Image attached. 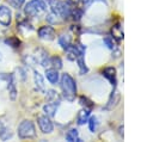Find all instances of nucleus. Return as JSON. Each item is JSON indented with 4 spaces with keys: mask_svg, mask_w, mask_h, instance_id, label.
I'll list each match as a JSON object with an SVG mask.
<instances>
[{
    "mask_svg": "<svg viewBox=\"0 0 153 142\" xmlns=\"http://www.w3.org/2000/svg\"><path fill=\"white\" fill-rule=\"evenodd\" d=\"M59 43H60V45H61L63 49H66L68 45H71V37H69L68 35H62V36L59 38Z\"/></svg>",
    "mask_w": 153,
    "mask_h": 142,
    "instance_id": "17",
    "label": "nucleus"
},
{
    "mask_svg": "<svg viewBox=\"0 0 153 142\" xmlns=\"http://www.w3.org/2000/svg\"><path fill=\"white\" fill-rule=\"evenodd\" d=\"M96 1H102V2L106 4V0H86V2H85V6H86V7H88V6L91 5V4L96 2Z\"/></svg>",
    "mask_w": 153,
    "mask_h": 142,
    "instance_id": "24",
    "label": "nucleus"
},
{
    "mask_svg": "<svg viewBox=\"0 0 153 142\" xmlns=\"http://www.w3.org/2000/svg\"><path fill=\"white\" fill-rule=\"evenodd\" d=\"M78 64H79V68H80V73L81 74H85L87 72V67L85 66V62H84V55H80L78 56Z\"/></svg>",
    "mask_w": 153,
    "mask_h": 142,
    "instance_id": "19",
    "label": "nucleus"
},
{
    "mask_svg": "<svg viewBox=\"0 0 153 142\" xmlns=\"http://www.w3.org/2000/svg\"><path fill=\"white\" fill-rule=\"evenodd\" d=\"M50 64H51L55 69H61V68H62V61H61V58H60L59 56H54V57H51V60H50Z\"/></svg>",
    "mask_w": 153,
    "mask_h": 142,
    "instance_id": "18",
    "label": "nucleus"
},
{
    "mask_svg": "<svg viewBox=\"0 0 153 142\" xmlns=\"http://www.w3.org/2000/svg\"><path fill=\"white\" fill-rule=\"evenodd\" d=\"M68 1H69L71 4H78V2L80 1V0H68Z\"/></svg>",
    "mask_w": 153,
    "mask_h": 142,
    "instance_id": "26",
    "label": "nucleus"
},
{
    "mask_svg": "<svg viewBox=\"0 0 153 142\" xmlns=\"http://www.w3.org/2000/svg\"><path fill=\"white\" fill-rule=\"evenodd\" d=\"M5 43H6L7 45L12 47V48H19V45H20V41H19L18 37H16V36H12V37L6 38V39H5Z\"/></svg>",
    "mask_w": 153,
    "mask_h": 142,
    "instance_id": "15",
    "label": "nucleus"
},
{
    "mask_svg": "<svg viewBox=\"0 0 153 142\" xmlns=\"http://www.w3.org/2000/svg\"><path fill=\"white\" fill-rule=\"evenodd\" d=\"M7 132V130H6V128L4 126V124L0 122V137L2 138V136H4V134H6Z\"/></svg>",
    "mask_w": 153,
    "mask_h": 142,
    "instance_id": "25",
    "label": "nucleus"
},
{
    "mask_svg": "<svg viewBox=\"0 0 153 142\" xmlns=\"http://www.w3.org/2000/svg\"><path fill=\"white\" fill-rule=\"evenodd\" d=\"M88 126H90V130L92 132H94L97 130V126H98V122H97V118L96 117H91L88 119Z\"/></svg>",
    "mask_w": 153,
    "mask_h": 142,
    "instance_id": "20",
    "label": "nucleus"
},
{
    "mask_svg": "<svg viewBox=\"0 0 153 142\" xmlns=\"http://www.w3.org/2000/svg\"><path fill=\"white\" fill-rule=\"evenodd\" d=\"M45 76L48 79V81L53 85H56L57 81H59V73H57V69L53 68V69H47L45 70Z\"/></svg>",
    "mask_w": 153,
    "mask_h": 142,
    "instance_id": "10",
    "label": "nucleus"
},
{
    "mask_svg": "<svg viewBox=\"0 0 153 142\" xmlns=\"http://www.w3.org/2000/svg\"><path fill=\"white\" fill-rule=\"evenodd\" d=\"M18 136L20 138H32L36 136V129L31 121H23L18 126Z\"/></svg>",
    "mask_w": 153,
    "mask_h": 142,
    "instance_id": "4",
    "label": "nucleus"
},
{
    "mask_svg": "<svg viewBox=\"0 0 153 142\" xmlns=\"http://www.w3.org/2000/svg\"><path fill=\"white\" fill-rule=\"evenodd\" d=\"M111 33H112V38L116 39V42H121L123 39V30L120 24H116L115 26H112Z\"/></svg>",
    "mask_w": 153,
    "mask_h": 142,
    "instance_id": "11",
    "label": "nucleus"
},
{
    "mask_svg": "<svg viewBox=\"0 0 153 142\" xmlns=\"http://www.w3.org/2000/svg\"><path fill=\"white\" fill-rule=\"evenodd\" d=\"M66 140L69 142H74V141H80L78 137V130L76 129H71L67 134H66Z\"/></svg>",
    "mask_w": 153,
    "mask_h": 142,
    "instance_id": "16",
    "label": "nucleus"
},
{
    "mask_svg": "<svg viewBox=\"0 0 153 142\" xmlns=\"http://www.w3.org/2000/svg\"><path fill=\"white\" fill-rule=\"evenodd\" d=\"M88 116H90V110H88V109H84V110L79 111V113H78V118H76L78 124L82 125L84 123H86V122L88 121Z\"/></svg>",
    "mask_w": 153,
    "mask_h": 142,
    "instance_id": "14",
    "label": "nucleus"
},
{
    "mask_svg": "<svg viewBox=\"0 0 153 142\" xmlns=\"http://www.w3.org/2000/svg\"><path fill=\"white\" fill-rule=\"evenodd\" d=\"M1 58H2V55H1V53H0V61H1Z\"/></svg>",
    "mask_w": 153,
    "mask_h": 142,
    "instance_id": "27",
    "label": "nucleus"
},
{
    "mask_svg": "<svg viewBox=\"0 0 153 142\" xmlns=\"http://www.w3.org/2000/svg\"><path fill=\"white\" fill-rule=\"evenodd\" d=\"M61 88L63 92V97L68 101H73L75 99V93H76V85L74 79L69 74H62L61 78Z\"/></svg>",
    "mask_w": 153,
    "mask_h": 142,
    "instance_id": "1",
    "label": "nucleus"
},
{
    "mask_svg": "<svg viewBox=\"0 0 153 142\" xmlns=\"http://www.w3.org/2000/svg\"><path fill=\"white\" fill-rule=\"evenodd\" d=\"M38 37L44 41H51L55 38V30L50 25H44L38 29Z\"/></svg>",
    "mask_w": 153,
    "mask_h": 142,
    "instance_id": "5",
    "label": "nucleus"
},
{
    "mask_svg": "<svg viewBox=\"0 0 153 142\" xmlns=\"http://www.w3.org/2000/svg\"><path fill=\"white\" fill-rule=\"evenodd\" d=\"M7 88H8V93H10V97L12 100L16 99V95H17V88H16V80H14V75L11 74L8 76V85H7Z\"/></svg>",
    "mask_w": 153,
    "mask_h": 142,
    "instance_id": "9",
    "label": "nucleus"
},
{
    "mask_svg": "<svg viewBox=\"0 0 153 142\" xmlns=\"http://www.w3.org/2000/svg\"><path fill=\"white\" fill-rule=\"evenodd\" d=\"M12 20V13L11 10L6 6H0V24L4 26H8Z\"/></svg>",
    "mask_w": 153,
    "mask_h": 142,
    "instance_id": "7",
    "label": "nucleus"
},
{
    "mask_svg": "<svg viewBox=\"0 0 153 142\" xmlns=\"http://www.w3.org/2000/svg\"><path fill=\"white\" fill-rule=\"evenodd\" d=\"M57 107H59V103H50V104H47L43 106V111L45 112L47 116L54 117L55 112L57 111Z\"/></svg>",
    "mask_w": 153,
    "mask_h": 142,
    "instance_id": "12",
    "label": "nucleus"
},
{
    "mask_svg": "<svg viewBox=\"0 0 153 142\" xmlns=\"http://www.w3.org/2000/svg\"><path fill=\"white\" fill-rule=\"evenodd\" d=\"M38 126H39V129L43 134H50L54 129V125H53L51 121L47 116L38 117Z\"/></svg>",
    "mask_w": 153,
    "mask_h": 142,
    "instance_id": "6",
    "label": "nucleus"
},
{
    "mask_svg": "<svg viewBox=\"0 0 153 142\" xmlns=\"http://www.w3.org/2000/svg\"><path fill=\"white\" fill-rule=\"evenodd\" d=\"M71 14L73 16V19H74V20H79V19L81 18V16H82V11L79 10V8H75V10L72 11Z\"/></svg>",
    "mask_w": 153,
    "mask_h": 142,
    "instance_id": "22",
    "label": "nucleus"
},
{
    "mask_svg": "<svg viewBox=\"0 0 153 142\" xmlns=\"http://www.w3.org/2000/svg\"><path fill=\"white\" fill-rule=\"evenodd\" d=\"M49 5L53 10V13L56 16H60L62 18H68L72 13V8L68 2L60 1V0H49Z\"/></svg>",
    "mask_w": 153,
    "mask_h": 142,
    "instance_id": "3",
    "label": "nucleus"
},
{
    "mask_svg": "<svg viewBox=\"0 0 153 142\" xmlns=\"http://www.w3.org/2000/svg\"><path fill=\"white\" fill-rule=\"evenodd\" d=\"M103 76L106 78L111 84L112 86L115 87L116 86V69L114 67H108L103 70Z\"/></svg>",
    "mask_w": 153,
    "mask_h": 142,
    "instance_id": "8",
    "label": "nucleus"
},
{
    "mask_svg": "<svg viewBox=\"0 0 153 142\" xmlns=\"http://www.w3.org/2000/svg\"><path fill=\"white\" fill-rule=\"evenodd\" d=\"M33 79H35V85H36L37 89L44 91V80H43V76L37 70L33 72Z\"/></svg>",
    "mask_w": 153,
    "mask_h": 142,
    "instance_id": "13",
    "label": "nucleus"
},
{
    "mask_svg": "<svg viewBox=\"0 0 153 142\" xmlns=\"http://www.w3.org/2000/svg\"><path fill=\"white\" fill-rule=\"evenodd\" d=\"M7 2H8L12 7H14V8H20V7L24 5L25 0H7Z\"/></svg>",
    "mask_w": 153,
    "mask_h": 142,
    "instance_id": "21",
    "label": "nucleus"
},
{
    "mask_svg": "<svg viewBox=\"0 0 153 142\" xmlns=\"http://www.w3.org/2000/svg\"><path fill=\"white\" fill-rule=\"evenodd\" d=\"M45 11H47V5L42 0H31L24 7L25 14L31 18L41 17L45 13Z\"/></svg>",
    "mask_w": 153,
    "mask_h": 142,
    "instance_id": "2",
    "label": "nucleus"
},
{
    "mask_svg": "<svg viewBox=\"0 0 153 142\" xmlns=\"http://www.w3.org/2000/svg\"><path fill=\"white\" fill-rule=\"evenodd\" d=\"M103 42H104V44H105L108 48H110V49H114V43H112L111 38H109V37H105Z\"/></svg>",
    "mask_w": 153,
    "mask_h": 142,
    "instance_id": "23",
    "label": "nucleus"
}]
</instances>
